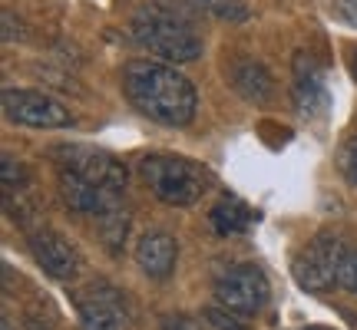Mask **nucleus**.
I'll return each mask as SVG.
<instances>
[{"label": "nucleus", "instance_id": "nucleus-8", "mask_svg": "<svg viewBox=\"0 0 357 330\" xmlns=\"http://www.w3.org/2000/svg\"><path fill=\"white\" fill-rule=\"evenodd\" d=\"M26 244H30V254L50 278L56 281H70L79 271V254L77 248L66 242L60 231L47 228V225H33L26 228Z\"/></svg>", "mask_w": 357, "mask_h": 330}, {"label": "nucleus", "instance_id": "nucleus-23", "mask_svg": "<svg viewBox=\"0 0 357 330\" xmlns=\"http://www.w3.org/2000/svg\"><path fill=\"white\" fill-rule=\"evenodd\" d=\"M0 330H13V327H10V320H7V317H3V324H0Z\"/></svg>", "mask_w": 357, "mask_h": 330}, {"label": "nucleus", "instance_id": "nucleus-22", "mask_svg": "<svg viewBox=\"0 0 357 330\" xmlns=\"http://www.w3.org/2000/svg\"><path fill=\"white\" fill-rule=\"evenodd\" d=\"M351 73H354V79H357V47H354V53H351Z\"/></svg>", "mask_w": 357, "mask_h": 330}, {"label": "nucleus", "instance_id": "nucleus-10", "mask_svg": "<svg viewBox=\"0 0 357 330\" xmlns=\"http://www.w3.org/2000/svg\"><path fill=\"white\" fill-rule=\"evenodd\" d=\"M60 195H63V202L70 205L73 212L93 215V218L123 202V191H106V189H100V185L86 182V178H79L77 172H66V168H60Z\"/></svg>", "mask_w": 357, "mask_h": 330}, {"label": "nucleus", "instance_id": "nucleus-19", "mask_svg": "<svg viewBox=\"0 0 357 330\" xmlns=\"http://www.w3.org/2000/svg\"><path fill=\"white\" fill-rule=\"evenodd\" d=\"M334 13L351 26H357V0H334Z\"/></svg>", "mask_w": 357, "mask_h": 330}, {"label": "nucleus", "instance_id": "nucleus-5", "mask_svg": "<svg viewBox=\"0 0 357 330\" xmlns=\"http://www.w3.org/2000/svg\"><path fill=\"white\" fill-rule=\"evenodd\" d=\"M0 102H3V113H7L10 123H20V126H30V129H70L77 123L63 102L47 96V93H40V89L7 86L0 93Z\"/></svg>", "mask_w": 357, "mask_h": 330}, {"label": "nucleus", "instance_id": "nucleus-1", "mask_svg": "<svg viewBox=\"0 0 357 330\" xmlns=\"http://www.w3.org/2000/svg\"><path fill=\"white\" fill-rule=\"evenodd\" d=\"M123 93L132 109L159 126L178 129L195 119L199 93L189 77H182L172 63L159 60H132L123 70Z\"/></svg>", "mask_w": 357, "mask_h": 330}, {"label": "nucleus", "instance_id": "nucleus-14", "mask_svg": "<svg viewBox=\"0 0 357 330\" xmlns=\"http://www.w3.org/2000/svg\"><path fill=\"white\" fill-rule=\"evenodd\" d=\"M212 225L222 235H238V231H248L255 225V212L245 202H238V198H222L212 208Z\"/></svg>", "mask_w": 357, "mask_h": 330}, {"label": "nucleus", "instance_id": "nucleus-16", "mask_svg": "<svg viewBox=\"0 0 357 330\" xmlns=\"http://www.w3.org/2000/svg\"><path fill=\"white\" fill-rule=\"evenodd\" d=\"M199 10L222 17V20H245L248 17V3L245 0H192Z\"/></svg>", "mask_w": 357, "mask_h": 330}, {"label": "nucleus", "instance_id": "nucleus-6", "mask_svg": "<svg viewBox=\"0 0 357 330\" xmlns=\"http://www.w3.org/2000/svg\"><path fill=\"white\" fill-rule=\"evenodd\" d=\"M53 159H56L60 168L77 172L79 178H86L100 189L126 191V165L106 149H96V146H56Z\"/></svg>", "mask_w": 357, "mask_h": 330}, {"label": "nucleus", "instance_id": "nucleus-17", "mask_svg": "<svg viewBox=\"0 0 357 330\" xmlns=\"http://www.w3.org/2000/svg\"><path fill=\"white\" fill-rule=\"evenodd\" d=\"M337 162H341V172L351 185H357V136L354 139H347L341 146V155H337Z\"/></svg>", "mask_w": 357, "mask_h": 330}, {"label": "nucleus", "instance_id": "nucleus-11", "mask_svg": "<svg viewBox=\"0 0 357 330\" xmlns=\"http://www.w3.org/2000/svg\"><path fill=\"white\" fill-rule=\"evenodd\" d=\"M294 109L305 116H314L318 109L328 106V89H324V73H321V66L314 63V56H307V53H298L294 56Z\"/></svg>", "mask_w": 357, "mask_h": 330}, {"label": "nucleus", "instance_id": "nucleus-12", "mask_svg": "<svg viewBox=\"0 0 357 330\" xmlns=\"http://www.w3.org/2000/svg\"><path fill=\"white\" fill-rule=\"evenodd\" d=\"M119 294L109 288H100L93 294H83L77 301L79 330H123V311H119Z\"/></svg>", "mask_w": 357, "mask_h": 330}, {"label": "nucleus", "instance_id": "nucleus-13", "mask_svg": "<svg viewBox=\"0 0 357 330\" xmlns=\"http://www.w3.org/2000/svg\"><path fill=\"white\" fill-rule=\"evenodd\" d=\"M229 79H231V86H235V93L248 102L261 106V102H268L275 96V79H271V73L258 60H238V63L231 66Z\"/></svg>", "mask_w": 357, "mask_h": 330}, {"label": "nucleus", "instance_id": "nucleus-3", "mask_svg": "<svg viewBox=\"0 0 357 330\" xmlns=\"http://www.w3.org/2000/svg\"><path fill=\"white\" fill-rule=\"evenodd\" d=\"M139 175L155 198L172 208L199 202L215 182L205 165L182 159V155H146L139 162Z\"/></svg>", "mask_w": 357, "mask_h": 330}, {"label": "nucleus", "instance_id": "nucleus-4", "mask_svg": "<svg viewBox=\"0 0 357 330\" xmlns=\"http://www.w3.org/2000/svg\"><path fill=\"white\" fill-rule=\"evenodd\" d=\"M347 248L341 238H334L328 231L314 235L311 242L294 254L291 261V274L298 281L301 291L311 294H324L331 291L334 284H341V267H344Z\"/></svg>", "mask_w": 357, "mask_h": 330}, {"label": "nucleus", "instance_id": "nucleus-9", "mask_svg": "<svg viewBox=\"0 0 357 330\" xmlns=\"http://www.w3.org/2000/svg\"><path fill=\"white\" fill-rule=\"evenodd\" d=\"M136 265L149 281H169L178 261V242L169 231H146L136 244Z\"/></svg>", "mask_w": 357, "mask_h": 330}, {"label": "nucleus", "instance_id": "nucleus-7", "mask_svg": "<svg viewBox=\"0 0 357 330\" xmlns=\"http://www.w3.org/2000/svg\"><path fill=\"white\" fill-rule=\"evenodd\" d=\"M215 297L229 314L255 317V314H261V307L268 304L271 288H268L265 271H261L258 265H235L218 278Z\"/></svg>", "mask_w": 357, "mask_h": 330}, {"label": "nucleus", "instance_id": "nucleus-20", "mask_svg": "<svg viewBox=\"0 0 357 330\" xmlns=\"http://www.w3.org/2000/svg\"><path fill=\"white\" fill-rule=\"evenodd\" d=\"M205 317H208V324H212L215 330H238L235 327V320L229 317V311H225V307H222V311H208Z\"/></svg>", "mask_w": 357, "mask_h": 330}, {"label": "nucleus", "instance_id": "nucleus-15", "mask_svg": "<svg viewBox=\"0 0 357 330\" xmlns=\"http://www.w3.org/2000/svg\"><path fill=\"white\" fill-rule=\"evenodd\" d=\"M96 228H100V238L109 251H119V244L126 242V231H129V212L123 208V202L106 208L102 215H96Z\"/></svg>", "mask_w": 357, "mask_h": 330}, {"label": "nucleus", "instance_id": "nucleus-18", "mask_svg": "<svg viewBox=\"0 0 357 330\" xmlns=\"http://www.w3.org/2000/svg\"><path fill=\"white\" fill-rule=\"evenodd\" d=\"M341 288L357 297V251H347L344 267H341Z\"/></svg>", "mask_w": 357, "mask_h": 330}, {"label": "nucleus", "instance_id": "nucleus-21", "mask_svg": "<svg viewBox=\"0 0 357 330\" xmlns=\"http://www.w3.org/2000/svg\"><path fill=\"white\" fill-rule=\"evenodd\" d=\"M162 330H199V324H192L189 317H166Z\"/></svg>", "mask_w": 357, "mask_h": 330}, {"label": "nucleus", "instance_id": "nucleus-2", "mask_svg": "<svg viewBox=\"0 0 357 330\" xmlns=\"http://www.w3.org/2000/svg\"><path fill=\"white\" fill-rule=\"evenodd\" d=\"M132 37L139 47L169 60V63H192L202 56V40L185 7H162V0H149L139 7L132 20Z\"/></svg>", "mask_w": 357, "mask_h": 330}]
</instances>
